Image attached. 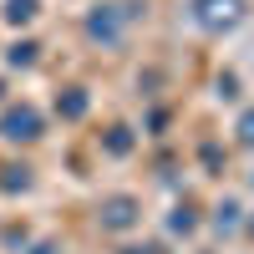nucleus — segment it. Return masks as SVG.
Instances as JSON below:
<instances>
[{
  "label": "nucleus",
  "mask_w": 254,
  "mask_h": 254,
  "mask_svg": "<svg viewBox=\"0 0 254 254\" xmlns=\"http://www.w3.org/2000/svg\"><path fill=\"white\" fill-rule=\"evenodd\" d=\"M0 132H5V137H36V132H41V117H36L31 107H10L5 122H0Z\"/></svg>",
  "instance_id": "f257e3e1"
},
{
  "label": "nucleus",
  "mask_w": 254,
  "mask_h": 254,
  "mask_svg": "<svg viewBox=\"0 0 254 254\" xmlns=\"http://www.w3.org/2000/svg\"><path fill=\"white\" fill-rule=\"evenodd\" d=\"M239 15V0H198V20L203 26H229Z\"/></svg>",
  "instance_id": "f03ea898"
},
{
  "label": "nucleus",
  "mask_w": 254,
  "mask_h": 254,
  "mask_svg": "<svg viewBox=\"0 0 254 254\" xmlns=\"http://www.w3.org/2000/svg\"><path fill=\"white\" fill-rule=\"evenodd\" d=\"M102 219H107V229H127V224L137 219V203H132V198H107Z\"/></svg>",
  "instance_id": "7ed1b4c3"
},
{
  "label": "nucleus",
  "mask_w": 254,
  "mask_h": 254,
  "mask_svg": "<svg viewBox=\"0 0 254 254\" xmlns=\"http://www.w3.org/2000/svg\"><path fill=\"white\" fill-rule=\"evenodd\" d=\"M31 15H36V0H10V10H5V20H15V26L31 20Z\"/></svg>",
  "instance_id": "20e7f679"
},
{
  "label": "nucleus",
  "mask_w": 254,
  "mask_h": 254,
  "mask_svg": "<svg viewBox=\"0 0 254 254\" xmlns=\"http://www.w3.org/2000/svg\"><path fill=\"white\" fill-rule=\"evenodd\" d=\"M239 137H244V142H254V112H249V117L239 122Z\"/></svg>",
  "instance_id": "39448f33"
}]
</instances>
